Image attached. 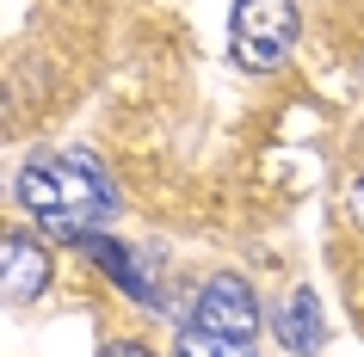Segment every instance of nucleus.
<instances>
[{
	"mask_svg": "<svg viewBox=\"0 0 364 357\" xmlns=\"http://www.w3.org/2000/svg\"><path fill=\"white\" fill-rule=\"evenodd\" d=\"M19 204L38 216L50 234H87L93 222L112 216V185H105V172L93 160H80V154H56V160H31L19 172Z\"/></svg>",
	"mask_w": 364,
	"mask_h": 357,
	"instance_id": "1",
	"label": "nucleus"
},
{
	"mask_svg": "<svg viewBox=\"0 0 364 357\" xmlns=\"http://www.w3.org/2000/svg\"><path fill=\"white\" fill-rule=\"evenodd\" d=\"M229 43H235V62L253 75L284 68V56L296 50V0H235Z\"/></svg>",
	"mask_w": 364,
	"mask_h": 357,
	"instance_id": "2",
	"label": "nucleus"
},
{
	"mask_svg": "<svg viewBox=\"0 0 364 357\" xmlns=\"http://www.w3.org/2000/svg\"><path fill=\"white\" fill-rule=\"evenodd\" d=\"M198 326L204 333H229V339H253L259 333V302L241 278H210L198 296Z\"/></svg>",
	"mask_w": 364,
	"mask_h": 357,
	"instance_id": "3",
	"label": "nucleus"
},
{
	"mask_svg": "<svg viewBox=\"0 0 364 357\" xmlns=\"http://www.w3.org/2000/svg\"><path fill=\"white\" fill-rule=\"evenodd\" d=\"M50 283V253L38 241L0 234V302H31Z\"/></svg>",
	"mask_w": 364,
	"mask_h": 357,
	"instance_id": "4",
	"label": "nucleus"
},
{
	"mask_svg": "<svg viewBox=\"0 0 364 357\" xmlns=\"http://www.w3.org/2000/svg\"><path fill=\"white\" fill-rule=\"evenodd\" d=\"M321 302H315V290H290L284 302H278V345H290V351H321Z\"/></svg>",
	"mask_w": 364,
	"mask_h": 357,
	"instance_id": "5",
	"label": "nucleus"
},
{
	"mask_svg": "<svg viewBox=\"0 0 364 357\" xmlns=\"http://www.w3.org/2000/svg\"><path fill=\"white\" fill-rule=\"evenodd\" d=\"M80 246H87V253H93V259L105 265V271H112V278L124 283V290H130L136 302H149V308L161 302V296H154V283L142 278V265H136V259H130V253H124L117 241H105V234H93V228H87V234H80Z\"/></svg>",
	"mask_w": 364,
	"mask_h": 357,
	"instance_id": "6",
	"label": "nucleus"
},
{
	"mask_svg": "<svg viewBox=\"0 0 364 357\" xmlns=\"http://www.w3.org/2000/svg\"><path fill=\"white\" fill-rule=\"evenodd\" d=\"M179 357H253L247 339H229V333H204V326H192V333L179 339Z\"/></svg>",
	"mask_w": 364,
	"mask_h": 357,
	"instance_id": "7",
	"label": "nucleus"
},
{
	"mask_svg": "<svg viewBox=\"0 0 364 357\" xmlns=\"http://www.w3.org/2000/svg\"><path fill=\"white\" fill-rule=\"evenodd\" d=\"M346 209H352V222L364 228V172L352 179V185H346Z\"/></svg>",
	"mask_w": 364,
	"mask_h": 357,
	"instance_id": "8",
	"label": "nucleus"
},
{
	"mask_svg": "<svg viewBox=\"0 0 364 357\" xmlns=\"http://www.w3.org/2000/svg\"><path fill=\"white\" fill-rule=\"evenodd\" d=\"M105 357H149L142 345H130V339H117V345H105Z\"/></svg>",
	"mask_w": 364,
	"mask_h": 357,
	"instance_id": "9",
	"label": "nucleus"
}]
</instances>
